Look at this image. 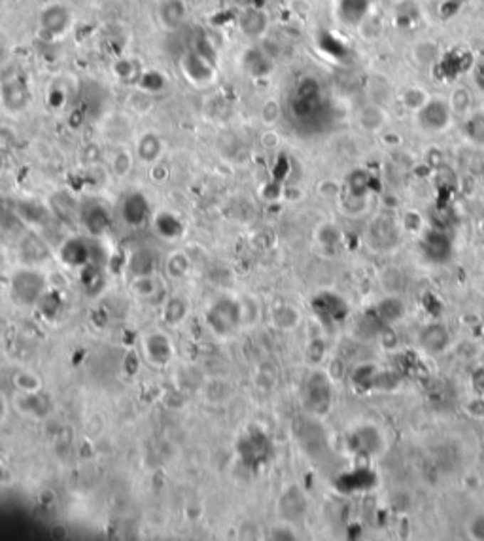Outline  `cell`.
<instances>
[{
  "mask_svg": "<svg viewBox=\"0 0 484 541\" xmlns=\"http://www.w3.org/2000/svg\"><path fill=\"white\" fill-rule=\"evenodd\" d=\"M452 116H454V112H452L448 100L439 99V97H429L416 110V122L428 133L445 131L451 125Z\"/></svg>",
  "mask_w": 484,
  "mask_h": 541,
  "instance_id": "6da1fadb",
  "label": "cell"
},
{
  "mask_svg": "<svg viewBox=\"0 0 484 541\" xmlns=\"http://www.w3.org/2000/svg\"><path fill=\"white\" fill-rule=\"evenodd\" d=\"M72 23H74L72 10L63 2H51V4L44 6L38 14L40 31L51 36V38H59V36L68 33Z\"/></svg>",
  "mask_w": 484,
  "mask_h": 541,
  "instance_id": "7a4b0ae2",
  "label": "cell"
},
{
  "mask_svg": "<svg viewBox=\"0 0 484 541\" xmlns=\"http://www.w3.org/2000/svg\"><path fill=\"white\" fill-rule=\"evenodd\" d=\"M180 70L184 74L187 82L191 83L193 88L204 89L206 85L212 83L216 74V65L206 61L204 57L195 53L193 50L186 51L180 59Z\"/></svg>",
  "mask_w": 484,
  "mask_h": 541,
  "instance_id": "3957f363",
  "label": "cell"
},
{
  "mask_svg": "<svg viewBox=\"0 0 484 541\" xmlns=\"http://www.w3.org/2000/svg\"><path fill=\"white\" fill-rule=\"evenodd\" d=\"M367 237L371 246L377 250H391L396 248L399 243V229H397L396 220L388 214L377 216L369 224Z\"/></svg>",
  "mask_w": 484,
  "mask_h": 541,
  "instance_id": "277c9868",
  "label": "cell"
},
{
  "mask_svg": "<svg viewBox=\"0 0 484 541\" xmlns=\"http://www.w3.org/2000/svg\"><path fill=\"white\" fill-rule=\"evenodd\" d=\"M305 405L314 414H325L331 407L330 381L322 373H314L305 387Z\"/></svg>",
  "mask_w": 484,
  "mask_h": 541,
  "instance_id": "5b68a950",
  "label": "cell"
},
{
  "mask_svg": "<svg viewBox=\"0 0 484 541\" xmlns=\"http://www.w3.org/2000/svg\"><path fill=\"white\" fill-rule=\"evenodd\" d=\"M2 103H4L6 110L10 112H21L27 106L28 89L21 76L11 74L10 78H6L2 83Z\"/></svg>",
  "mask_w": 484,
  "mask_h": 541,
  "instance_id": "8992f818",
  "label": "cell"
},
{
  "mask_svg": "<svg viewBox=\"0 0 484 541\" xmlns=\"http://www.w3.org/2000/svg\"><path fill=\"white\" fill-rule=\"evenodd\" d=\"M187 11L186 0H163L157 8V23L163 31H177L186 21Z\"/></svg>",
  "mask_w": 484,
  "mask_h": 541,
  "instance_id": "52a82bcc",
  "label": "cell"
},
{
  "mask_svg": "<svg viewBox=\"0 0 484 541\" xmlns=\"http://www.w3.org/2000/svg\"><path fill=\"white\" fill-rule=\"evenodd\" d=\"M238 28L241 33L250 40L263 38L267 28H269V17L267 14L258 8H246L238 16Z\"/></svg>",
  "mask_w": 484,
  "mask_h": 541,
  "instance_id": "ba28073f",
  "label": "cell"
},
{
  "mask_svg": "<svg viewBox=\"0 0 484 541\" xmlns=\"http://www.w3.org/2000/svg\"><path fill=\"white\" fill-rule=\"evenodd\" d=\"M420 347L429 354H439L446 350L448 342H451V335L446 332V327L443 324H429L420 332Z\"/></svg>",
  "mask_w": 484,
  "mask_h": 541,
  "instance_id": "9c48e42d",
  "label": "cell"
},
{
  "mask_svg": "<svg viewBox=\"0 0 484 541\" xmlns=\"http://www.w3.org/2000/svg\"><path fill=\"white\" fill-rule=\"evenodd\" d=\"M371 8V0H339L337 14L342 23L347 25H362L365 16Z\"/></svg>",
  "mask_w": 484,
  "mask_h": 541,
  "instance_id": "30bf717a",
  "label": "cell"
},
{
  "mask_svg": "<svg viewBox=\"0 0 484 541\" xmlns=\"http://www.w3.org/2000/svg\"><path fill=\"white\" fill-rule=\"evenodd\" d=\"M422 252L428 256L429 260L439 263V261H445L451 256V243L443 233L433 231L426 235V238L422 241Z\"/></svg>",
  "mask_w": 484,
  "mask_h": 541,
  "instance_id": "8fae6325",
  "label": "cell"
},
{
  "mask_svg": "<svg viewBox=\"0 0 484 541\" xmlns=\"http://www.w3.org/2000/svg\"><path fill=\"white\" fill-rule=\"evenodd\" d=\"M161 152H163V140L157 133H144L142 137L138 138L137 144V155L138 159L144 161V163H155L159 159Z\"/></svg>",
  "mask_w": 484,
  "mask_h": 541,
  "instance_id": "7c38bea8",
  "label": "cell"
},
{
  "mask_svg": "<svg viewBox=\"0 0 484 541\" xmlns=\"http://www.w3.org/2000/svg\"><path fill=\"white\" fill-rule=\"evenodd\" d=\"M463 135L475 146H484V112H473L463 122Z\"/></svg>",
  "mask_w": 484,
  "mask_h": 541,
  "instance_id": "4fadbf2b",
  "label": "cell"
},
{
  "mask_svg": "<svg viewBox=\"0 0 484 541\" xmlns=\"http://www.w3.org/2000/svg\"><path fill=\"white\" fill-rule=\"evenodd\" d=\"M244 68L248 70V74H252V76H265V74H269L270 72V61L269 57L265 56L261 50H248L244 53Z\"/></svg>",
  "mask_w": 484,
  "mask_h": 541,
  "instance_id": "5bb4252c",
  "label": "cell"
},
{
  "mask_svg": "<svg viewBox=\"0 0 484 541\" xmlns=\"http://www.w3.org/2000/svg\"><path fill=\"white\" fill-rule=\"evenodd\" d=\"M137 85L146 95L159 93L167 88V78L159 70H142L137 80Z\"/></svg>",
  "mask_w": 484,
  "mask_h": 541,
  "instance_id": "9a60e30c",
  "label": "cell"
},
{
  "mask_svg": "<svg viewBox=\"0 0 484 541\" xmlns=\"http://www.w3.org/2000/svg\"><path fill=\"white\" fill-rule=\"evenodd\" d=\"M140 68H138L137 61L132 57H120L112 65V74L120 80V82H137L140 76Z\"/></svg>",
  "mask_w": 484,
  "mask_h": 541,
  "instance_id": "2e32d148",
  "label": "cell"
},
{
  "mask_svg": "<svg viewBox=\"0 0 484 541\" xmlns=\"http://www.w3.org/2000/svg\"><path fill=\"white\" fill-rule=\"evenodd\" d=\"M386 116L382 108L377 105H369L365 106L362 112H359V125L363 129H367V131H377L384 125Z\"/></svg>",
  "mask_w": 484,
  "mask_h": 541,
  "instance_id": "e0dca14e",
  "label": "cell"
},
{
  "mask_svg": "<svg viewBox=\"0 0 484 541\" xmlns=\"http://www.w3.org/2000/svg\"><path fill=\"white\" fill-rule=\"evenodd\" d=\"M123 214H125L127 221L137 226L138 221H142L146 218V199H142L140 195L127 197L125 203H123Z\"/></svg>",
  "mask_w": 484,
  "mask_h": 541,
  "instance_id": "ac0fdd59",
  "label": "cell"
},
{
  "mask_svg": "<svg viewBox=\"0 0 484 541\" xmlns=\"http://www.w3.org/2000/svg\"><path fill=\"white\" fill-rule=\"evenodd\" d=\"M374 315L379 316V320L382 322V324L394 322L403 316V303L397 298L386 299V301H382V303L377 307V312H374Z\"/></svg>",
  "mask_w": 484,
  "mask_h": 541,
  "instance_id": "d6986e66",
  "label": "cell"
},
{
  "mask_svg": "<svg viewBox=\"0 0 484 541\" xmlns=\"http://www.w3.org/2000/svg\"><path fill=\"white\" fill-rule=\"evenodd\" d=\"M193 42H195V44H193L191 50L218 67V48L214 46V42H210V38L204 33H199L197 36L193 38Z\"/></svg>",
  "mask_w": 484,
  "mask_h": 541,
  "instance_id": "ffe728a7",
  "label": "cell"
},
{
  "mask_svg": "<svg viewBox=\"0 0 484 541\" xmlns=\"http://www.w3.org/2000/svg\"><path fill=\"white\" fill-rule=\"evenodd\" d=\"M471 103H473V99H471L468 88H456L451 93V99H448L452 112L460 114V116H465L471 110Z\"/></svg>",
  "mask_w": 484,
  "mask_h": 541,
  "instance_id": "44dd1931",
  "label": "cell"
},
{
  "mask_svg": "<svg viewBox=\"0 0 484 541\" xmlns=\"http://www.w3.org/2000/svg\"><path fill=\"white\" fill-rule=\"evenodd\" d=\"M369 184H371V178L365 171H354L348 178V191L352 197H359L363 199L367 195Z\"/></svg>",
  "mask_w": 484,
  "mask_h": 541,
  "instance_id": "7402d4cb",
  "label": "cell"
},
{
  "mask_svg": "<svg viewBox=\"0 0 484 541\" xmlns=\"http://www.w3.org/2000/svg\"><path fill=\"white\" fill-rule=\"evenodd\" d=\"M414 59L420 63V65H431V63L439 57V48L431 42V40H422L419 44L414 46Z\"/></svg>",
  "mask_w": 484,
  "mask_h": 541,
  "instance_id": "603a6c76",
  "label": "cell"
},
{
  "mask_svg": "<svg viewBox=\"0 0 484 541\" xmlns=\"http://www.w3.org/2000/svg\"><path fill=\"white\" fill-rule=\"evenodd\" d=\"M110 169L117 178H125L132 169V155L127 149H117L110 161Z\"/></svg>",
  "mask_w": 484,
  "mask_h": 541,
  "instance_id": "cb8c5ba5",
  "label": "cell"
},
{
  "mask_svg": "<svg viewBox=\"0 0 484 541\" xmlns=\"http://www.w3.org/2000/svg\"><path fill=\"white\" fill-rule=\"evenodd\" d=\"M428 99H429L428 93H426L424 89L416 88V85H413V88H409L403 91V105L414 112L419 110L420 106H422Z\"/></svg>",
  "mask_w": 484,
  "mask_h": 541,
  "instance_id": "d4e9b609",
  "label": "cell"
},
{
  "mask_svg": "<svg viewBox=\"0 0 484 541\" xmlns=\"http://www.w3.org/2000/svg\"><path fill=\"white\" fill-rule=\"evenodd\" d=\"M280 114V105H278L275 99L267 100L263 105V108H261V120H263V123H267V125H273V123L278 122Z\"/></svg>",
  "mask_w": 484,
  "mask_h": 541,
  "instance_id": "484cf974",
  "label": "cell"
},
{
  "mask_svg": "<svg viewBox=\"0 0 484 541\" xmlns=\"http://www.w3.org/2000/svg\"><path fill=\"white\" fill-rule=\"evenodd\" d=\"M382 282H384V286L390 290V292H399L403 286H405V278L397 269H388L384 270V275H382Z\"/></svg>",
  "mask_w": 484,
  "mask_h": 541,
  "instance_id": "4316f807",
  "label": "cell"
},
{
  "mask_svg": "<svg viewBox=\"0 0 484 541\" xmlns=\"http://www.w3.org/2000/svg\"><path fill=\"white\" fill-rule=\"evenodd\" d=\"M471 80H473L475 88L484 95V59L475 63L473 70H471Z\"/></svg>",
  "mask_w": 484,
  "mask_h": 541,
  "instance_id": "83f0119b",
  "label": "cell"
},
{
  "mask_svg": "<svg viewBox=\"0 0 484 541\" xmlns=\"http://www.w3.org/2000/svg\"><path fill=\"white\" fill-rule=\"evenodd\" d=\"M469 534L475 537V540L484 541V515H479L471 520V526H469Z\"/></svg>",
  "mask_w": 484,
  "mask_h": 541,
  "instance_id": "f1b7e54d",
  "label": "cell"
},
{
  "mask_svg": "<svg viewBox=\"0 0 484 541\" xmlns=\"http://www.w3.org/2000/svg\"><path fill=\"white\" fill-rule=\"evenodd\" d=\"M4 167H6V163H4V155L0 154V174H2V172H4Z\"/></svg>",
  "mask_w": 484,
  "mask_h": 541,
  "instance_id": "f546056e",
  "label": "cell"
}]
</instances>
